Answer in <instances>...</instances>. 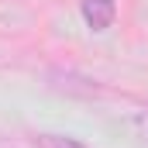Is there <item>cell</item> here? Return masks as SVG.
<instances>
[{"label": "cell", "mask_w": 148, "mask_h": 148, "mask_svg": "<svg viewBox=\"0 0 148 148\" xmlns=\"http://www.w3.org/2000/svg\"><path fill=\"white\" fill-rule=\"evenodd\" d=\"M38 148H86V145L66 134H38Z\"/></svg>", "instance_id": "2"}, {"label": "cell", "mask_w": 148, "mask_h": 148, "mask_svg": "<svg viewBox=\"0 0 148 148\" xmlns=\"http://www.w3.org/2000/svg\"><path fill=\"white\" fill-rule=\"evenodd\" d=\"M117 17V3L114 0H83V21L93 31H107Z\"/></svg>", "instance_id": "1"}]
</instances>
